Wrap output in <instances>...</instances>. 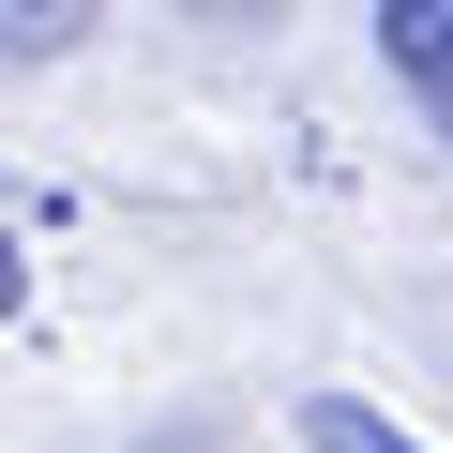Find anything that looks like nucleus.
<instances>
[{
    "instance_id": "20e7f679",
    "label": "nucleus",
    "mask_w": 453,
    "mask_h": 453,
    "mask_svg": "<svg viewBox=\"0 0 453 453\" xmlns=\"http://www.w3.org/2000/svg\"><path fill=\"white\" fill-rule=\"evenodd\" d=\"M31 303V257H16V226H0V318H16Z\"/></svg>"
},
{
    "instance_id": "f257e3e1",
    "label": "nucleus",
    "mask_w": 453,
    "mask_h": 453,
    "mask_svg": "<svg viewBox=\"0 0 453 453\" xmlns=\"http://www.w3.org/2000/svg\"><path fill=\"white\" fill-rule=\"evenodd\" d=\"M378 61H393V91L453 136V0H378Z\"/></svg>"
},
{
    "instance_id": "7ed1b4c3",
    "label": "nucleus",
    "mask_w": 453,
    "mask_h": 453,
    "mask_svg": "<svg viewBox=\"0 0 453 453\" xmlns=\"http://www.w3.org/2000/svg\"><path fill=\"white\" fill-rule=\"evenodd\" d=\"M318 453H408V438H378V423H363V408L333 393V408H318Z\"/></svg>"
},
{
    "instance_id": "f03ea898",
    "label": "nucleus",
    "mask_w": 453,
    "mask_h": 453,
    "mask_svg": "<svg viewBox=\"0 0 453 453\" xmlns=\"http://www.w3.org/2000/svg\"><path fill=\"white\" fill-rule=\"evenodd\" d=\"M76 31H91V16H76V0H46V16H0V61H16V46L46 61V46H76Z\"/></svg>"
}]
</instances>
